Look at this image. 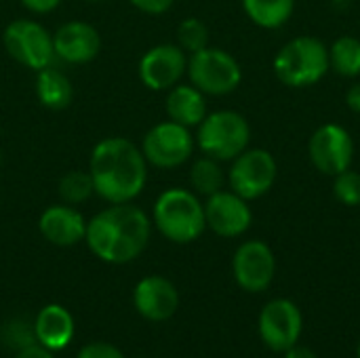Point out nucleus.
Returning a JSON list of instances; mask_svg holds the SVG:
<instances>
[{"mask_svg": "<svg viewBox=\"0 0 360 358\" xmlns=\"http://www.w3.org/2000/svg\"><path fill=\"white\" fill-rule=\"evenodd\" d=\"M34 91H36L38 103L51 112H61V110L70 108L72 97H74L72 80L61 70H57L53 65H46L36 72Z\"/></svg>", "mask_w": 360, "mask_h": 358, "instance_id": "20", "label": "nucleus"}, {"mask_svg": "<svg viewBox=\"0 0 360 358\" xmlns=\"http://www.w3.org/2000/svg\"><path fill=\"white\" fill-rule=\"evenodd\" d=\"M53 49L55 57L70 65H84L91 63L101 51V34L95 25L72 19L57 27L53 34Z\"/></svg>", "mask_w": 360, "mask_h": 358, "instance_id": "15", "label": "nucleus"}, {"mask_svg": "<svg viewBox=\"0 0 360 358\" xmlns=\"http://www.w3.org/2000/svg\"><path fill=\"white\" fill-rule=\"evenodd\" d=\"M19 2L23 8H27L34 15H46L61 4V0H19Z\"/></svg>", "mask_w": 360, "mask_h": 358, "instance_id": "29", "label": "nucleus"}, {"mask_svg": "<svg viewBox=\"0 0 360 358\" xmlns=\"http://www.w3.org/2000/svg\"><path fill=\"white\" fill-rule=\"evenodd\" d=\"M205 219L207 228L221 238H236L251 228L253 213L249 200L240 198L236 192L219 190L207 196L205 203Z\"/></svg>", "mask_w": 360, "mask_h": 358, "instance_id": "14", "label": "nucleus"}, {"mask_svg": "<svg viewBox=\"0 0 360 358\" xmlns=\"http://www.w3.org/2000/svg\"><path fill=\"white\" fill-rule=\"evenodd\" d=\"M329 72V49L314 36L289 40L274 57L276 78L293 89L316 84Z\"/></svg>", "mask_w": 360, "mask_h": 358, "instance_id": "4", "label": "nucleus"}, {"mask_svg": "<svg viewBox=\"0 0 360 358\" xmlns=\"http://www.w3.org/2000/svg\"><path fill=\"white\" fill-rule=\"evenodd\" d=\"M84 2H103V0H84Z\"/></svg>", "mask_w": 360, "mask_h": 358, "instance_id": "34", "label": "nucleus"}, {"mask_svg": "<svg viewBox=\"0 0 360 358\" xmlns=\"http://www.w3.org/2000/svg\"><path fill=\"white\" fill-rule=\"evenodd\" d=\"M173 2L175 0H129L131 6H135L146 15H162L173 6Z\"/></svg>", "mask_w": 360, "mask_h": 358, "instance_id": "28", "label": "nucleus"}, {"mask_svg": "<svg viewBox=\"0 0 360 358\" xmlns=\"http://www.w3.org/2000/svg\"><path fill=\"white\" fill-rule=\"evenodd\" d=\"M133 302H135L137 312L143 319L152 323H162V321H169L177 312L179 293L169 279L152 274L137 283Z\"/></svg>", "mask_w": 360, "mask_h": 358, "instance_id": "16", "label": "nucleus"}, {"mask_svg": "<svg viewBox=\"0 0 360 358\" xmlns=\"http://www.w3.org/2000/svg\"><path fill=\"white\" fill-rule=\"evenodd\" d=\"M148 167L141 148L118 135L97 141L89 158L95 194L108 205L133 203L148 184Z\"/></svg>", "mask_w": 360, "mask_h": 358, "instance_id": "1", "label": "nucleus"}, {"mask_svg": "<svg viewBox=\"0 0 360 358\" xmlns=\"http://www.w3.org/2000/svg\"><path fill=\"white\" fill-rule=\"evenodd\" d=\"M188 57L179 44L162 42L148 49L137 65L139 80L150 91H169L186 76Z\"/></svg>", "mask_w": 360, "mask_h": 358, "instance_id": "11", "label": "nucleus"}, {"mask_svg": "<svg viewBox=\"0 0 360 358\" xmlns=\"http://www.w3.org/2000/svg\"><path fill=\"white\" fill-rule=\"evenodd\" d=\"M308 154L316 171L323 175H340L350 169L354 158V141L346 127L329 122L319 127L308 143Z\"/></svg>", "mask_w": 360, "mask_h": 358, "instance_id": "10", "label": "nucleus"}, {"mask_svg": "<svg viewBox=\"0 0 360 358\" xmlns=\"http://www.w3.org/2000/svg\"><path fill=\"white\" fill-rule=\"evenodd\" d=\"M15 358H53V354L49 348H44L40 344H30V346L21 348Z\"/></svg>", "mask_w": 360, "mask_h": 358, "instance_id": "30", "label": "nucleus"}, {"mask_svg": "<svg viewBox=\"0 0 360 358\" xmlns=\"http://www.w3.org/2000/svg\"><path fill=\"white\" fill-rule=\"evenodd\" d=\"M232 272L240 289L262 293L274 281L276 257L264 241H247L234 253Z\"/></svg>", "mask_w": 360, "mask_h": 358, "instance_id": "13", "label": "nucleus"}, {"mask_svg": "<svg viewBox=\"0 0 360 358\" xmlns=\"http://www.w3.org/2000/svg\"><path fill=\"white\" fill-rule=\"evenodd\" d=\"M76 358H124L118 348H114L112 344H103V342H95L84 346Z\"/></svg>", "mask_w": 360, "mask_h": 358, "instance_id": "27", "label": "nucleus"}, {"mask_svg": "<svg viewBox=\"0 0 360 358\" xmlns=\"http://www.w3.org/2000/svg\"><path fill=\"white\" fill-rule=\"evenodd\" d=\"M165 110L169 120L179 122L188 129L198 127L209 114L205 93L198 91L194 84H181V82L167 91Z\"/></svg>", "mask_w": 360, "mask_h": 358, "instance_id": "19", "label": "nucleus"}, {"mask_svg": "<svg viewBox=\"0 0 360 358\" xmlns=\"http://www.w3.org/2000/svg\"><path fill=\"white\" fill-rule=\"evenodd\" d=\"M57 192H59L61 203L72 205V207L82 205L84 200H89L95 194V186H93V179H91V173L89 171H80V169L68 171L59 179Z\"/></svg>", "mask_w": 360, "mask_h": 358, "instance_id": "24", "label": "nucleus"}, {"mask_svg": "<svg viewBox=\"0 0 360 358\" xmlns=\"http://www.w3.org/2000/svg\"><path fill=\"white\" fill-rule=\"evenodd\" d=\"M346 106H348L352 112L360 114V82H354V84L348 89V93H346Z\"/></svg>", "mask_w": 360, "mask_h": 358, "instance_id": "31", "label": "nucleus"}, {"mask_svg": "<svg viewBox=\"0 0 360 358\" xmlns=\"http://www.w3.org/2000/svg\"><path fill=\"white\" fill-rule=\"evenodd\" d=\"M190 84H194L205 95L221 97L238 89L243 80L240 63L224 49L205 46L188 57L186 70Z\"/></svg>", "mask_w": 360, "mask_h": 358, "instance_id": "6", "label": "nucleus"}, {"mask_svg": "<svg viewBox=\"0 0 360 358\" xmlns=\"http://www.w3.org/2000/svg\"><path fill=\"white\" fill-rule=\"evenodd\" d=\"M304 321L291 300H272L259 314V338L272 352H287L302 338Z\"/></svg>", "mask_w": 360, "mask_h": 358, "instance_id": "12", "label": "nucleus"}, {"mask_svg": "<svg viewBox=\"0 0 360 358\" xmlns=\"http://www.w3.org/2000/svg\"><path fill=\"white\" fill-rule=\"evenodd\" d=\"M152 234V219L133 203L110 205L86 222L84 243L105 264H129L137 260Z\"/></svg>", "mask_w": 360, "mask_h": 358, "instance_id": "2", "label": "nucleus"}, {"mask_svg": "<svg viewBox=\"0 0 360 358\" xmlns=\"http://www.w3.org/2000/svg\"><path fill=\"white\" fill-rule=\"evenodd\" d=\"M0 165H2V148H0Z\"/></svg>", "mask_w": 360, "mask_h": 358, "instance_id": "35", "label": "nucleus"}, {"mask_svg": "<svg viewBox=\"0 0 360 358\" xmlns=\"http://www.w3.org/2000/svg\"><path fill=\"white\" fill-rule=\"evenodd\" d=\"M38 230L42 238L55 247H74L84 241L86 219L72 205H51L40 213Z\"/></svg>", "mask_w": 360, "mask_h": 358, "instance_id": "17", "label": "nucleus"}, {"mask_svg": "<svg viewBox=\"0 0 360 358\" xmlns=\"http://www.w3.org/2000/svg\"><path fill=\"white\" fill-rule=\"evenodd\" d=\"M190 184H192V192H196L198 196H211V194L224 190L226 173H224L219 160H215L211 156H202V158L194 160V165L190 169Z\"/></svg>", "mask_w": 360, "mask_h": 358, "instance_id": "23", "label": "nucleus"}, {"mask_svg": "<svg viewBox=\"0 0 360 358\" xmlns=\"http://www.w3.org/2000/svg\"><path fill=\"white\" fill-rule=\"evenodd\" d=\"M243 8L255 25L264 30H278L291 19L295 0H243Z\"/></svg>", "mask_w": 360, "mask_h": 358, "instance_id": "21", "label": "nucleus"}, {"mask_svg": "<svg viewBox=\"0 0 360 358\" xmlns=\"http://www.w3.org/2000/svg\"><path fill=\"white\" fill-rule=\"evenodd\" d=\"M333 194L335 198L346 207H359L360 205V173L346 169L340 175H335L333 181Z\"/></svg>", "mask_w": 360, "mask_h": 358, "instance_id": "26", "label": "nucleus"}, {"mask_svg": "<svg viewBox=\"0 0 360 358\" xmlns=\"http://www.w3.org/2000/svg\"><path fill=\"white\" fill-rule=\"evenodd\" d=\"M194 139L205 156L226 162L234 160L249 148L251 127L243 114L234 110H217L205 116Z\"/></svg>", "mask_w": 360, "mask_h": 358, "instance_id": "5", "label": "nucleus"}, {"mask_svg": "<svg viewBox=\"0 0 360 358\" xmlns=\"http://www.w3.org/2000/svg\"><path fill=\"white\" fill-rule=\"evenodd\" d=\"M276 158L264 148H247L232 160V167L228 171V184L232 192H236L245 200H255L268 194L276 184Z\"/></svg>", "mask_w": 360, "mask_h": 358, "instance_id": "9", "label": "nucleus"}, {"mask_svg": "<svg viewBox=\"0 0 360 358\" xmlns=\"http://www.w3.org/2000/svg\"><path fill=\"white\" fill-rule=\"evenodd\" d=\"M152 222L167 241L177 245L194 243L207 230L205 205L196 192L186 188L160 192L152 209Z\"/></svg>", "mask_w": 360, "mask_h": 358, "instance_id": "3", "label": "nucleus"}, {"mask_svg": "<svg viewBox=\"0 0 360 358\" xmlns=\"http://www.w3.org/2000/svg\"><path fill=\"white\" fill-rule=\"evenodd\" d=\"M34 335L38 344L49 348L51 352L63 350L74 338V319L63 306L49 304L36 317Z\"/></svg>", "mask_w": 360, "mask_h": 358, "instance_id": "18", "label": "nucleus"}, {"mask_svg": "<svg viewBox=\"0 0 360 358\" xmlns=\"http://www.w3.org/2000/svg\"><path fill=\"white\" fill-rule=\"evenodd\" d=\"M356 358H360V342H359V348H356Z\"/></svg>", "mask_w": 360, "mask_h": 358, "instance_id": "33", "label": "nucleus"}, {"mask_svg": "<svg viewBox=\"0 0 360 358\" xmlns=\"http://www.w3.org/2000/svg\"><path fill=\"white\" fill-rule=\"evenodd\" d=\"M196 139L188 127L162 120L154 124L141 139V152L150 167L156 169H177L190 160L194 154Z\"/></svg>", "mask_w": 360, "mask_h": 358, "instance_id": "8", "label": "nucleus"}, {"mask_svg": "<svg viewBox=\"0 0 360 358\" xmlns=\"http://www.w3.org/2000/svg\"><path fill=\"white\" fill-rule=\"evenodd\" d=\"M329 68L342 78L360 76V40L356 36H340L331 44Z\"/></svg>", "mask_w": 360, "mask_h": 358, "instance_id": "22", "label": "nucleus"}, {"mask_svg": "<svg viewBox=\"0 0 360 358\" xmlns=\"http://www.w3.org/2000/svg\"><path fill=\"white\" fill-rule=\"evenodd\" d=\"M285 358H319V357H316L310 348L295 344L293 348H289V350L285 352Z\"/></svg>", "mask_w": 360, "mask_h": 358, "instance_id": "32", "label": "nucleus"}, {"mask_svg": "<svg viewBox=\"0 0 360 358\" xmlns=\"http://www.w3.org/2000/svg\"><path fill=\"white\" fill-rule=\"evenodd\" d=\"M6 55L27 70H42L53 63V34L36 19H13L2 32Z\"/></svg>", "mask_w": 360, "mask_h": 358, "instance_id": "7", "label": "nucleus"}, {"mask_svg": "<svg viewBox=\"0 0 360 358\" xmlns=\"http://www.w3.org/2000/svg\"><path fill=\"white\" fill-rule=\"evenodd\" d=\"M177 44L188 53H196L205 46H209V27L196 19V17H188L177 25Z\"/></svg>", "mask_w": 360, "mask_h": 358, "instance_id": "25", "label": "nucleus"}]
</instances>
